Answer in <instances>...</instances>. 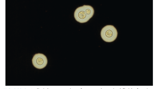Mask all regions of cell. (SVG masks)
<instances>
[{
  "label": "cell",
  "mask_w": 159,
  "mask_h": 89,
  "mask_svg": "<svg viewBox=\"0 0 159 89\" xmlns=\"http://www.w3.org/2000/svg\"><path fill=\"white\" fill-rule=\"evenodd\" d=\"M118 34L117 29L112 25H107L104 27L100 33L102 39L107 42H111L115 41L117 37Z\"/></svg>",
  "instance_id": "obj_2"
},
{
  "label": "cell",
  "mask_w": 159,
  "mask_h": 89,
  "mask_svg": "<svg viewBox=\"0 0 159 89\" xmlns=\"http://www.w3.org/2000/svg\"><path fill=\"white\" fill-rule=\"evenodd\" d=\"M94 10L89 5H84L77 8L74 13V17L76 20L80 23L88 21L93 16Z\"/></svg>",
  "instance_id": "obj_1"
},
{
  "label": "cell",
  "mask_w": 159,
  "mask_h": 89,
  "mask_svg": "<svg viewBox=\"0 0 159 89\" xmlns=\"http://www.w3.org/2000/svg\"><path fill=\"white\" fill-rule=\"evenodd\" d=\"M32 61L33 66L39 69H42L45 67L48 62L46 56L40 53L35 54L33 58Z\"/></svg>",
  "instance_id": "obj_3"
}]
</instances>
